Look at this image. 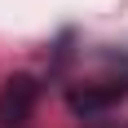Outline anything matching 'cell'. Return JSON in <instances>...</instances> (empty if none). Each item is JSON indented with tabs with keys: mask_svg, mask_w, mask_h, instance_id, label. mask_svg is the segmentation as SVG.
Here are the masks:
<instances>
[{
	"mask_svg": "<svg viewBox=\"0 0 128 128\" xmlns=\"http://www.w3.org/2000/svg\"><path fill=\"white\" fill-rule=\"evenodd\" d=\"M97 128H106V124H97Z\"/></svg>",
	"mask_w": 128,
	"mask_h": 128,
	"instance_id": "obj_3",
	"label": "cell"
},
{
	"mask_svg": "<svg viewBox=\"0 0 128 128\" xmlns=\"http://www.w3.org/2000/svg\"><path fill=\"white\" fill-rule=\"evenodd\" d=\"M36 102H40L36 75H9L0 88V128H22L36 110Z\"/></svg>",
	"mask_w": 128,
	"mask_h": 128,
	"instance_id": "obj_2",
	"label": "cell"
},
{
	"mask_svg": "<svg viewBox=\"0 0 128 128\" xmlns=\"http://www.w3.org/2000/svg\"><path fill=\"white\" fill-rule=\"evenodd\" d=\"M124 97H128V80H97V84H75L66 93V106L84 119H97L110 106H119Z\"/></svg>",
	"mask_w": 128,
	"mask_h": 128,
	"instance_id": "obj_1",
	"label": "cell"
}]
</instances>
